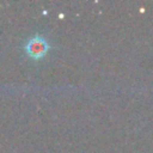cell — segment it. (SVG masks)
<instances>
[{
    "instance_id": "obj_1",
    "label": "cell",
    "mask_w": 153,
    "mask_h": 153,
    "mask_svg": "<svg viewBox=\"0 0 153 153\" xmlns=\"http://www.w3.org/2000/svg\"><path fill=\"white\" fill-rule=\"evenodd\" d=\"M24 50L29 57L33 60H41L50 50V44L42 36H33L27 39L24 45Z\"/></svg>"
}]
</instances>
